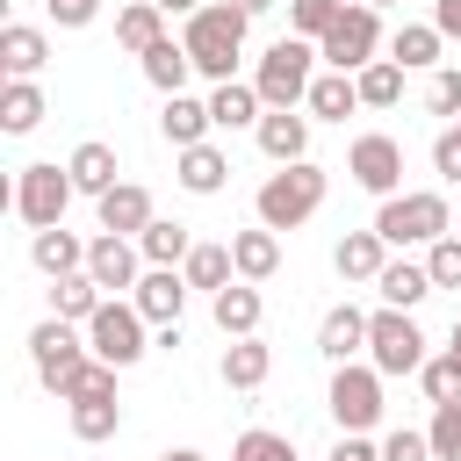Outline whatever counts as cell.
I'll use <instances>...</instances> for the list:
<instances>
[{"label": "cell", "instance_id": "6da1fadb", "mask_svg": "<svg viewBox=\"0 0 461 461\" xmlns=\"http://www.w3.org/2000/svg\"><path fill=\"white\" fill-rule=\"evenodd\" d=\"M245 29H252V14L238 7V0H209V7H194L187 14V58H194V72L202 79H230L238 72V50H245Z\"/></svg>", "mask_w": 461, "mask_h": 461}, {"label": "cell", "instance_id": "7a4b0ae2", "mask_svg": "<svg viewBox=\"0 0 461 461\" xmlns=\"http://www.w3.org/2000/svg\"><path fill=\"white\" fill-rule=\"evenodd\" d=\"M324 166H310V158H295V166H281V173H267L259 180V223L267 230H295V223H310L317 209H324Z\"/></svg>", "mask_w": 461, "mask_h": 461}, {"label": "cell", "instance_id": "3957f363", "mask_svg": "<svg viewBox=\"0 0 461 461\" xmlns=\"http://www.w3.org/2000/svg\"><path fill=\"white\" fill-rule=\"evenodd\" d=\"M29 360H36V382H43L50 396H72L79 375H86V360H94V346H79V331H72L65 317H43V324L29 331Z\"/></svg>", "mask_w": 461, "mask_h": 461}, {"label": "cell", "instance_id": "277c9868", "mask_svg": "<svg viewBox=\"0 0 461 461\" xmlns=\"http://www.w3.org/2000/svg\"><path fill=\"white\" fill-rule=\"evenodd\" d=\"M310 36H281V43H267V58H259V72H252V86H259V101L267 108H303L310 101Z\"/></svg>", "mask_w": 461, "mask_h": 461}, {"label": "cell", "instance_id": "5b68a950", "mask_svg": "<svg viewBox=\"0 0 461 461\" xmlns=\"http://www.w3.org/2000/svg\"><path fill=\"white\" fill-rule=\"evenodd\" d=\"M72 166H50V158H36V166H22L14 173V216L29 223V230H50V223H65V209H72Z\"/></svg>", "mask_w": 461, "mask_h": 461}, {"label": "cell", "instance_id": "8992f818", "mask_svg": "<svg viewBox=\"0 0 461 461\" xmlns=\"http://www.w3.org/2000/svg\"><path fill=\"white\" fill-rule=\"evenodd\" d=\"M375 230L389 245H432V238L454 230V216H447V194H389L375 209Z\"/></svg>", "mask_w": 461, "mask_h": 461}, {"label": "cell", "instance_id": "52a82bcc", "mask_svg": "<svg viewBox=\"0 0 461 461\" xmlns=\"http://www.w3.org/2000/svg\"><path fill=\"white\" fill-rule=\"evenodd\" d=\"M367 360L382 367V375H418L425 367V331L411 324V310H375L367 317Z\"/></svg>", "mask_w": 461, "mask_h": 461}, {"label": "cell", "instance_id": "ba28073f", "mask_svg": "<svg viewBox=\"0 0 461 461\" xmlns=\"http://www.w3.org/2000/svg\"><path fill=\"white\" fill-rule=\"evenodd\" d=\"M375 43H382V22H375L367 0H353V7L317 36V58H324L331 72H360V65H375Z\"/></svg>", "mask_w": 461, "mask_h": 461}, {"label": "cell", "instance_id": "9c48e42d", "mask_svg": "<svg viewBox=\"0 0 461 461\" xmlns=\"http://www.w3.org/2000/svg\"><path fill=\"white\" fill-rule=\"evenodd\" d=\"M86 346H94V360H108V367H137V360H144V310L108 295V303L94 310V324H86Z\"/></svg>", "mask_w": 461, "mask_h": 461}, {"label": "cell", "instance_id": "30bf717a", "mask_svg": "<svg viewBox=\"0 0 461 461\" xmlns=\"http://www.w3.org/2000/svg\"><path fill=\"white\" fill-rule=\"evenodd\" d=\"M331 418H339V432H367L375 418H382V367L367 360V367H331Z\"/></svg>", "mask_w": 461, "mask_h": 461}, {"label": "cell", "instance_id": "8fae6325", "mask_svg": "<svg viewBox=\"0 0 461 461\" xmlns=\"http://www.w3.org/2000/svg\"><path fill=\"white\" fill-rule=\"evenodd\" d=\"M346 173H353V187H367V194H396L403 187V144L389 137V130H367V137H353V151H346Z\"/></svg>", "mask_w": 461, "mask_h": 461}, {"label": "cell", "instance_id": "7c38bea8", "mask_svg": "<svg viewBox=\"0 0 461 461\" xmlns=\"http://www.w3.org/2000/svg\"><path fill=\"white\" fill-rule=\"evenodd\" d=\"M252 137H259V151H267L274 166L310 158V115H295V108H267V115L252 122Z\"/></svg>", "mask_w": 461, "mask_h": 461}, {"label": "cell", "instance_id": "4fadbf2b", "mask_svg": "<svg viewBox=\"0 0 461 461\" xmlns=\"http://www.w3.org/2000/svg\"><path fill=\"white\" fill-rule=\"evenodd\" d=\"M137 259H144V252H137V238H115V230H101V238L86 245V274H94V281H101L108 295H115V288H137V281H144V274H137Z\"/></svg>", "mask_w": 461, "mask_h": 461}, {"label": "cell", "instance_id": "5bb4252c", "mask_svg": "<svg viewBox=\"0 0 461 461\" xmlns=\"http://www.w3.org/2000/svg\"><path fill=\"white\" fill-rule=\"evenodd\" d=\"M130 303L144 310V324H180V303H187V274H180V267H151V274L130 288Z\"/></svg>", "mask_w": 461, "mask_h": 461}, {"label": "cell", "instance_id": "9a60e30c", "mask_svg": "<svg viewBox=\"0 0 461 461\" xmlns=\"http://www.w3.org/2000/svg\"><path fill=\"white\" fill-rule=\"evenodd\" d=\"M331 267H339V281H375L382 267H389V238L367 223V230H346L339 245H331Z\"/></svg>", "mask_w": 461, "mask_h": 461}, {"label": "cell", "instance_id": "2e32d148", "mask_svg": "<svg viewBox=\"0 0 461 461\" xmlns=\"http://www.w3.org/2000/svg\"><path fill=\"white\" fill-rule=\"evenodd\" d=\"M158 130H166V144H173V151H187V144H209L216 115H209V101H194V94H166Z\"/></svg>", "mask_w": 461, "mask_h": 461}, {"label": "cell", "instance_id": "e0dca14e", "mask_svg": "<svg viewBox=\"0 0 461 461\" xmlns=\"http://www.w3.org/2000/svg\"><path fill=\"white\" fill-rule=\"evenodd\" d=\"M360 346H367V310H353V303L324 310V324H317V353H324L331 367H346Z\"/></svg>", "mask_w": 461, "mask_h": 461}, {"label": "cell", "instance_id": "ac0fdd59", "mask_svg": "<svg viewBox=\"0 0 461 461\" xmlns=\"http://www.w3.org/2000/svg\"><path fill=\"white\" fill-rule=\"evenodd\" d=\"M94 209H101V230H115V238H137V230L151 223V194H144L137 180H115Z\"/></svg>", "mask_w": 461, "mask_h": 461}, {"label": "cell", "instance_id": "d6986e66", "mask_svg": "<svg viewBox=\"0 0 461 461\" xmlns=\"http://www.w3.org/2000/svg\"><path fill=\"white\" fill-rule=\"evenodd\" d=\"M108 303V288L79 267V274H58L50 281V317H65V324H94V310Z\"/></svg>", "mask_w": 461, "mask_h": 461}, {"label": "cell", "instance_id": "ffe728a7", "mask_svg": "<svg viewBox=\"0 0 461 461\" xmlns=\"http://www.w3.org/2000/svg\"><path fill=\"white\" fill-rule=\"evenodd\" d=\"M209 317H216L223 339H252V331H259V288H252V281L216 288V295H209Z\"/></svg>", "mask_w": 461, "mask_h": 461}, {"label": "cell", "instance_id": "44dd1931", "mask_svg": "<svg viewBox=\"0 0 461 461\" xmlns=\"http://www.w3.org/2000/svg\"><path fill=\"white\" fill-rule=\"evenodd\" d=\"M216 375H223V389H259V382L274 375V346H259V331H252V339H230Z\"/></svg>", "mask_w": 461, "mask_h": 461}, {"label": "cell", "instance_id": "7402d4cb", "mask_svg": "<svg viewBox=\"0 0 461 461\" xmlns=\"http://www.w3.org/2000/svg\"><path fill=\"white\" fill-rule=\"evenodd\" d=\"M43 58H50L43 29H29V22H7V29H0V65H7V79H36Z\"/></svg>", "mask_w": 461, "mask_h": 461}, {"label": "cell", "instance_id": "603a6c76", "mask_svg": "<svg viewBox=\"0 0 461 461\" xmlns=\"http://www.w3.org/2000/svg\"><path fill=\"white\" fill-rule=\"evenodd\" d=\"M303 108H310L317 122H346V115L360 108V79H353V72H317V79H310V101H303Z\"/></svg>", "mask_w": 461, "mask_h": 461}, {"label": "cell", "instance_id": "cb8c5ba5", "mask_svg": "<svg viewBox=\"0 0 461 461\" xmlns=\"http://www.w3.org/2000/svg\"><path fill=\"white\" fill-rule=\"evenodd\" d=\"M137 65H144V79H151L158 94H187V72H194V58H187V43H173V36H158V43H151V50L137 58Z\"/></svg>", "mask_w": 461, "mask_h": 461}, {"label": "cell", "instance_id": "d4e9b609", "mask_svg": "<svg viewBox=\"0 0 461 461\" xmlns=\"http://www.w3.org/2000/svg\"><path fill=\"white\" fill-rule=\"evenodd\" d=\"M65 166H72V187H79V194H94V202L115 187V144H101V137H86Z\"/></svg>", "mask_w": 461, "mask_h": 461}, {"label": "cell", "instance_id": "484cf974", "mask_svg": "<svg viewBox=\"0 0 461 461\" xmlns=\"http://www.w3.org/2000/svg\"><path fill=\"white\" fill-rule=\"evenodd\" d=\"M29 259L58 281V274H79V267H86V245H79L65 223H50V230H36V238H29Z\"/></svg>", "mask_w": 461, "mask_h": 461}, {"label": "cell", "instance_id": "4316f807", "mask_svg": "<svg viewBox=\"0 0 461 461\" xmlns=\"http://www.w3.org/2000/svg\"><path fill=\"white\" fill-rule=\"evenodd\" d=\"M259 86H245V79H216V94H209V115H216V130H245V122H259Z\"/></svg>", "mask_w": 461, "mask_h": 461}, {"label": "cell", "instance_id": "83f0119b", "mask_svg": "<svg viewBox=\"0 0 461 461\" xmlns=\"http://www.w3.org/2000/svg\"><path fill=\"white\" fill-rule=\"evenodd\" d=\"M173 180H180L187 194H216V187L230 180V158H223L216 144H187V151H180V173H173Z\"/></svg>", "mask_w": 461, "mask_h": 461}, {"label": "cell", "instance_id": "f1b7e54d", "mask_svg": "<svg viewBox=\"0 0 461 461\" xmlns=\"http://www.w3.org/2000/svg\"><path fill=\"white\" fill-rule=\"evenodd\" d=\"M230 259H238V281H267L274 267H281V238L259 223V230H238L230 238Z\"/></svg>", "mask_w": 461, "mask_h": 461}, {"label": "cell", "instance_id": "f546056e", "mask_svg": "<svg viewBox=\"0 0 461 461\" xmlns=\"http://www.w3.org/2000/svg\"><path fill=\"white\" fill-rule=\"evenodd\" d=\"M375 288H382V303H389V310H418V303L432 295V274H425V267H411V259H389V267L375 274Z\"/></svg>", "mask_w": 461, "mask_h": 461}, {"label": "cell", "instance_id": "4dcf8cb0", "mask_svg": "<svg viewBox=\"0 0 461 461\" xmlns=\"http://www.w3.org/2000/svg\"><path fill=\"white\" fill-rule=\"evenodd\" d=\"M158 36H166V7H158V0H137V7H122V14H115V43H122V50H137V58H144Z\"/></svg>", "mask_w": 461, "mask_h": 461}, {"label": "cell", "instance_id": "1f68e13d", "mask_svg": "<svg viewBox=\"0 0 461 461\" xmlns=\"http://www.w3.org/2000/svg\"><path fill=\"white\" fill-rule=\"evenodd\" d=\"M43 122V94H36V79H7L0 86V130L7 137H29Z\"/></svg>", "mask_w": 461, "mask_h": 461}, {"label": "cell", "instance_id": "d6a6232c", "mask_svg": "<svg viewBox=\"0 0 461 461\" xmlns=\"http://www.w3.org/2000/svg\"><path fill=\"white\" fill-rule=\"evenodd\" d=\"M137 252H144L151 267H180V259L194 252V238H187V223H166V216H151V223L137 230Z\"/></svg>", "mask_w": 461, "mask_h": 461}, {"label": "cell", "instance_id": "836d02e7", "mask_svg": "<svg viewBox=\"0 0 461 461\" xmlns=\"http://www.w3.org/2000/svg\"><path fill=\"white\" fill-rule=\"evenodd\" d=\"M180 274H187V288H230L238 281V259H230V245H194L187 259H180Z\"/></svg>", "mask_w": 461, "mask_h": 461}, {"label": "cell", "instance_id": "e575fe53", "mask_svg": "<svg viewBox=\"0 0 461 461\" xmlns=\"http://www.w3.org/2000/svg\"><path fill=\"white\" fill-rule=\"evenodd\" d=\"M439 43H447V36H439L432 22H403V29L389 36V58H396L403 72H418V65H439Z\"/></svg>", "mask_w": 461, "mask_h": 461}, {"label": "cell", "instance_id": "d590c367", "mask_svg": "<svg viewBox=\"0 0 461 461\" xmlns=\"http://www.w3.org/2000/svg\"><path fill=\"white\" fill-rule=\"evenodd\" d=\"M353 79H360V108H396V101H403V65H396V58H375V65H360Z\"/></svg>", "mask_w": 461, "mask_h": 461}, {"label": "cell", "instance_id": "8d00e7d4", "mask_svg": "<svg viewBox=\"0 0 461 461\" xmlns=\"http://www.w3.org/2000/svg\"><path fill=\"white\" fill-rule=\"evenodd\" d=\"M115 425H122V403L115 396H72V432L94 447V439H115Z\"/></svg>", "mask_w": 461, "mask_h": 461}, {"label": "cell", "instance_id": "74e56055", "mask_svg": "<svg viewBox=\"0 0 461 461\" xmlns=\"http://www.w3.org/2000/svg\"><path fill=\"white\" fill-rule=\"evenodd\" d=\"M425 439H432V461H461V396L454 403H432Z\"/></svg>", "mask_w": 461, "mask_h": 461}, {"label": "cell", "instance_id": "f35d334b", "mask_svg": "<svg viewBox=\"0 0 461 461\" xmlns=\"http://www.w3.org/2000/svg\"><path fill=\"white\" fill-rule=\"evenodd\" d=\"M339 14H346V0H288V22H295V36H310V43H317V36H324Z\"/></svg>", "mask_w": 461, "mask_h": 461}, {"label": "cell", "instance_id": "ab89813d", "mask_svg": "<svg viewBox=\"0 0 461 461\" xmlns=\"http://www.w3.org/2000/svg\"><path fill=\"white\" fill-rule=\"evenodd\" d=\"M230 461H295V439H281V432L252 425V432L238 439V454H230Z\"/></svg>", "mask_w": 461, "mask_h": 461}, {"label": "cell", "instance_id": "60d3db41", "mask_svg": "<svg viewBox=\"0 0 461 461\" xmlns=\"http://www.w3.org/2000/svg\"><path fill=\"white\" fill-rule=\"evenodd\" d=\"M418 382H425V396H432V403H454V396H461V367H454V353L425 360V367H418Z\"/></svg>", "mask_w": 461, "mask_h": 461}, {"label": "cell", "instance_id": "b9f144b4", "mask_svg": "<svg viewBox=\"0 0 461 461\" xmlns=\"http://www.w3.org/2000/svg\"><path fill=\"white\" fill-rule=\"evenodd\" d=\"M425 274H432V288H461V238H432Z\"/></svg>", "mask_w": 461, "mask_h": 461}, {"label": "cell", "instance_id": "7bdbcfd3", "mask_svg": "<svg viewBox=\"0 0 461 461\" xmlns=\"http://www.w3.org/2000/svg\"><path fill=\"white\" fill-rule=\"evenodd\" d=\"M425 108H432V115H461V72H454V65H439V72H432Z\"/></svg>", "mask_w": 461, "mask_h": 461}, {"label": "cell", "instance_id": "ee69618b", "mask_svg": "<svg viewBox=\"0 0 461 461\" xmlns=\"http://www.w3.org/2000/svg\"><path fill=\"white\" fill-rule=\"evenodd\" d=\"M432 173H439L447 187H461V115H454V130H439V144H432Z\"/></svg>", "mask_w": 461, "mask_h": 461}, {"label": "cell", "instance_id": "f6af8a7d", "mask_svg": "<svg viewBox=\"0 0 461 461\" xmlns=\"http://www.w3.org/2000/svg\"><path fill=\"white\" fill-rule=\"evenodd\" d=\"M382 461H432V439L403 425V432H389V439H382Z\"/></svg>", "mask_w": 461, "mask_h": 461}, {"label": "cell", "instance_id": "bcb514c9", "mask_svg": "<svg viewBox=\"0 0 461 461\" xmlns=\"http://www.w3.org/2000/svg\"><path fill=\"white\" fill-rule=\"evenodd\" d=\"M43 7H50V22H58V29H86V22L101 14V0H43Z\"/></svg>", "mask_w": 461, "mask_h": 461}, {"label": "cell", "instance_id": "7dc6e473", "mask_svg": "<svg viewBox=\"0 0 461 461\" xmlns=\"http://www.w3.org/2000/svg\"><path fill=\"white\" fill-rule=\"evenodd\" d=\"M331 461H382V447H375L367 432H339V447H331Z\"/></svg>", "mask_w": 461, "mask_h": 461}, {"label": "cell", "instance_id": "c3c4849f", "mask_svg": "<svg viewBox=\"0 0 461 461\" xmlns=\"http://www.w3.org/2000/svg\"><path fill=\"white\" fill-rule=\"evenodd\" d=\"M432 29H439V36H461V0H439V7H432Z\"/></svg>", "mask_w": 461, "mask_h": 461}, {"label": "cell", "instance_id": "681fc988", "mask_svg": "<svg viewBox=\"0 0 461 461\" xmlns=\"http://www.w3.org/2000/svg\"><path fill=\"white\" fill-rule=\"evenodd\" d=\"M166 14H194V7H209V0H158Z\"/></svg>", "mask_w": 461, "mask_h": 461}, {"label": "cell", "instance_id": "f907efd6", "mask_svg": "<svg viewBox=\"0 0 461 461\" xmlns=\"http://www.w3.org/2000/svg\"><path fill=\"white\" fill-rule=\"evenodd\" d=\"M447 353H454V367H461V317H454V339H447Z\"/></svg>", "mask_w": 461, "mask_h": 461}, {"label": "cell", "instance_id": "816d5d0a", "mask_svg": "<svg viewBox=\"0 0 461 461\" xmlns=\"http://www.w3.org/2000/svg\"><path fill=\"white\" fill-rule=\"evenodd\" d=\"M158 461H202V454H194V447H173V454H158Z\"/></svg>", "mask_w": 461, "mask_h": 461}, {"label": "cell", "instance_id": "f5cc1de1", "mask_svg": "<svg viewBox=\"0 0 461 461\" xmlns=\"http://www.w3.org/2000/svg\"><path fill=\"white\" fill-rule=\"evenodd\" d=\"M238 7H245V14H267V7H274V0H238Z\"/></svg>", "mask_w": 461, "mask_h": 461}, {"label": "cell", "instance_id": "db71d44e", "mask_svg": "<svg viewBox=\"0 0 461 461\" xmlns=\"http://www.w3.org/2000/svg\"><path fill=\"white\" fill-rule=\"evenodd\" d=\"M367 7H382V0H367Z\"/></svg>", "mask_w": 461, "mask_h": 461}]
</instances>
